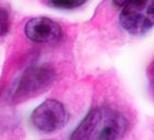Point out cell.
<instances>
[{
    "label": "cell",
    "mask_w": 154,
    "mask_h": 140,
    "mask_svg": "<svg viewBox=\"0 0 154 140\" xmlns=\"http://www.w3.org/2000/svg\"><path fill=\"white\" fill-rule=\"evenodd\" d=\"M9 31V14L5 9H0V38Z\"/></svg>",
    "instance_id": "obj_7"
},
{
    "label": "cell",
    "mask_w": 154,
    "mask_h": 140,
    "mask_svg": "<svg viewBox=\"0 0 154 140\" xmlns=\"http://www.w3.org/2000/svg\"><path fill=\"white\" fill-rule=\"evenodd\" d=\"M120 24L130 34L150 31L154 24V0H129L122 7Z\"/></svg>",
    "instance_id": "obj_3"
},
{
    "label": "cell",
    "mask_w": 154,
    "mask_h": 140,
    "mask_svg": "<svg viewBox=\"0 0 154 140\" xmlns=\"http://www.w3.org/2000/svg\"><path fill=\"white\" fill-rule=\"evenodd\" d=\"M87 0H48V5L58 9H75L83 6Z\"/></svg>",
    "instance_id": "obj_6"
},
{
    "label": "cell",
    "mask_w": 154,
    "mask_h": 140,
    "mask_svg": "<svg viewBox=\"0 0 154 140\" xmlns=\"http://www.w3.org/2000/svg\"><path fill=\"white\" fill-rule=\"evenodd\" d=\"M24 33L26 38L35 43H54L62 38V28L54 20L38 17L26 22Z\"/></svg>",
    "instance_id": "obj_5"
},
{
    "label": "cell",
    "mask_w": 154,
    "mask_h": 140,
    "mask_svg": "<svg viewBox=\"0 0 154 140\" xmlns=\"http://www.w3.org/2000/svg\"><path fill=\"white\" fill-rule=\"evenodd\" d=\"M128 1H129V0H112V2L115 3V6L116 7H120V8L125 6Z\"/></svg>",
    "instance_id": "obj_8"
},
{
    "label": "cell",
    "mask_w": 154,
    "mask_h": 140,
    "mask_svg": "<svg viewBox=\"0 0 154 140\" xmlns=\"http://www.w3.org/2000/svg\"><path fill=\"white\" fill-rule=\"evenodd\" d=\"M33 126L38 130L52 134L60 130L67 122L68 116L64 105L56 99H48L36 107L31 116Z\"/></svg>",
    "instance_id": "obj_4"
},
{
    "label": "cell",
    "mask_w": 154,
    "mask_h": 140,
    "mask_svg": "<svg viewBox=\"0 0 154 140\" xmlns=\"http://www.w3.org/2000/svg\"><path fill=\"white\" fill-rule=\"evenodd\" d=\"M56 77L54 68L50 65H35L23 72L10 93V102L20 104L45 92Z\"/></svg>",
    "instance_id": "obj_2"
},
{
    "label": "cell",
    "mask_w": 154,
    "mask_h": 140,
    "mask_svg": "<svg viewBox=\"0 0 154 140\" xmlns=\"http://www.w3.org/2000/svg\"><path fill=\"white\" fill-rule=\"evenodd\" d=\"M129 122L120 112L110 107L91 109L79 126L73 131L71 139L116 140L128 131Z\"/></svg>",
    "instance_id": "obj_1"
}]
</instances>
